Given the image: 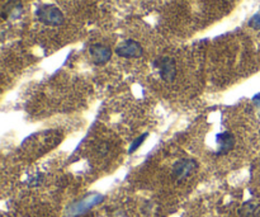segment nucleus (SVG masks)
<instances>
[{"instance_id":"f257e3e1","label":"nucleus","mask_w":260,"mask_h":217,"mask_svg":"<svg viewBox=\"0 0 260 217\" xmlns=\"http://www.w3.org/2000/svg\"><path fill=\"white\" fill-rule=\"evenodd\" d=\"M37 18L41 23L46 24V26H52L57 27L61 26L64 23V14L60 11L59 8H56L55 6H50V4H46V6H42L37 9L36 12Z\"/></svg>"},{"instance_id":"f03ea898","label":"nucleus","mask_w":260,"mask_h":217,"mask_svg":"<svg viewBox=\"0 0 260 217\" xmlns=\"http://www.w3.org/2000/svg\"><path fill=\"white\" fill-rule=\"evenodd\" d=\"M103 198H104V197L99 193L89 194V196L84 197V198L80 199V201L72 203L71 206L69 207V209H67V216L69 217L80 216V214H83L84 212L89 211L90 208H93L94 206L99 204L100 202L103 201Z\"/></svg>"},{"instance_id":"7ed1b4c3","label":"nucleus","mask_w":260,"mask_h":217,"mask_svg":"<svg viewBox=\"0 0 260 217\" xmlns=\"http://www.w3.org/2000/svg\"><path fill=\"white\" fill-rule=\"evenodd\" d=\"M155 67H158L159 73H160V77L164 82L171 83L174 82L176 77V64L175 60L171 59V57L164 56L160 59L156 60L154 62Z\"/></svg>"},{"instance_id":"20e7f679","label":"nucleus","mask_w":260,"mask_h":217,"mask_svg":"<svg viewBox=\"0 0 260 217\" xmlns=\"http://www.w3.org/2000/svg\"><path fill=\"white\" fill-rule=\"evenodd\" d=\"M198 169V163L193 159H181L173 166V176L176 180H184Z\"/></svg>"},{"instance_id":"39448f33","label":"nucleus","mask_w":260,"mask_h":217,"mask_svg":"<svg viewBox=\"0 0 260 217\" xmlns=\"http://www.w3.org/2000/svg\"><path fill=\"white\" fill-rule=\"evenodd\" d=\"M116 54L125 59H138L143 55V49L135 40H126L116 49Z\"/></svg>"},{"instance_id":"423d86ee","label":"nucleus","mask_w":260,"mask_h":217,"mask_svg":"<svg viewBox=\"0 0 260 217\" xmlns=\"http://www.w3.org/2000/svg\"><path fill=\"white\" fill-rule=\"evenodd\" d=\"M89 55L92 57V61L95 65H104L112 57V50L104 45L95 44L89 47Z\"/></svg>"},{"instance_id":"0eeeda50","label":"nucleus","mask_w":260,"mask_h":217,"mask_svg":"<svg viewBox=\"0 0 260 217\" xmlns=\"http://www.w3.org/2000/svg\"><path fill=\"white\" fill-rule=\"evenodd\" d=\"M216 142L218 145L217 155H225L235 148V136L231 132H222L216 136Z\"/></svg>"},{"instance_id":"6e6552de","label":"nucleus","mask_w":260,"mask_h":217,"mask_svg":"<svg viewBox=\"0 0 260 217\" xmlns=\"http://www.w3.org/2000/svg\"><path fill=\"white\" fill-rule=\"evenodd\" d=\"M22 13H23V6H22L21 2L19 0H11L4 7L2 17L4 19H17L22 16Z\"/></svg>"},{"instance_id":"1a4fd4ad","label":"nucleus","mask_w":260,"mask_h":217,"mask_svg":"<svg viewBox=\"0 0 260 217\" xmlns=\"http://www.w3.org/2000/svg\"><path fill=\"white\" fill-rule=\"evenodd\" d=\"M239 214L241 217H259L260 204L256 202H245L239 208Z\"/></svg>"},{"instance_id":"9d476101","label":"nucleus","mask_w":260,"mask_h":217,"mask_svg":"<svg viewBox=\"0 0 260 217\" xmlns=\"http://www.w3.org/2000/svg\"><path fill=\"white\" fill-rule=\"evenodd\" d=\"M146 137H147V133H143L142 136H138V137L136 138V140L132 142V145H131V148H130V150H128V153H130V154L135 153V151L137 150V149L140 148L141 145H142V142H143V141H145Z\"/></svg>"},{"instance_id":"9b49d317","label":"nucleus","mask_w":260,"mask_h":217,"mask_svg":"<svg viewBox=\"0 0 260 217\" xmlns=\"http://www.w3.org/2000/svg\"><path fill=\"white\" fill-rule=\"evenodd\" d=\"M249 27H250V28L255 29V31H260V12L255 13L254 16L250 18Z\"/></svg>"},{"instance_id":"f8f14e48","label":"nucleus","mask_w":260,"mask_h":217,"mask_svg":"<svg viewBox=\"0 0 260 217\" xmlns=\"http://www.w3.org/2000/svg\"><path fill=\"white\" fill-rule=\"evenodd\" d=\"M252 102H254V104L256 105L257 112H259V117H260V93H257V94H255L254 97H252Z\"/></svg>"}]
</instances>
